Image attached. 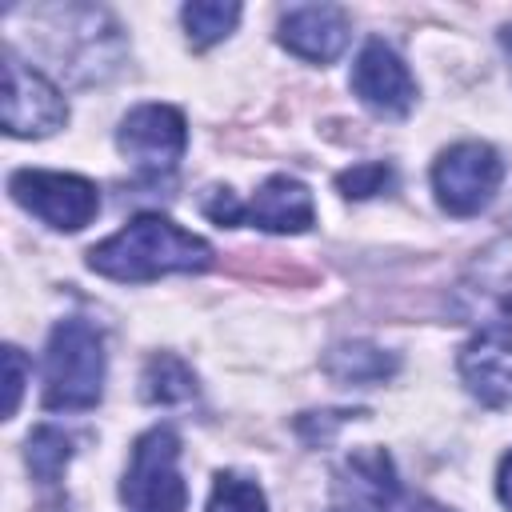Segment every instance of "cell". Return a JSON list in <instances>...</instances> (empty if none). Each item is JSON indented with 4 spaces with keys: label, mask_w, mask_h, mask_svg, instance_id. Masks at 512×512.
Instances as JSON below:
<instances>
[{
    "label": "cell",
    "mask_w": 512,
    "mask_h": 512,
    "mask_svg": "<svg viewBox=\"0 0 512 512\" xmlns=\"http://www.w3.org/2000/svg\"><path fill=\"white\" fill-rule=\"evenodd\" d=\"M88 268L120 284H144L168 272L212 268V244L160 212H140L120 232L88 248Z\"/></svg>",
    "instance_id": "obj_1"
},
{
    "label": "cell",
    "mask_w": 512,
    "mask_h": 512,
    "mask_svg": "<svg viewBox=\"0 0 512 512\" xmlns=\"http://www.w3.org/2000/svg\"><path fill=\"white\" fill-rule=\"evenodd\" d=\"M104 396V336L88 320H60L44 348V408L88 412Z\"/></svg>",
    "instance_id": "obj_2"
},
{
    "label": "cell",
    "mask_w": 512,
    "mask_h": 512,
    "mask_svg": "<svg viewBox=\"0 0 512 512\" xmlns=\"http://www.w3.org/2000/svg\"><path fill=\"white\" fill-rule=\"evenodd\" d=\"M180 460V436L172 424H156L136 436L128 472L120 480V500L132 512H184L188 484L176 468Z\"/></svg>",
    "instance_id": "obj_3"
},
{
    "label": "cell",
    "mask_w": 512,
    "mask_h": 512,
    "mask_svg": "<svg viewBox=\"0 0 512 512\" xmlns=\"http://www.w3.org/2000/svg\"><path fill=\"white\" fill-rule=\"evenodd\" d=\"M504 180V160L484 140H460L444 148L432 164V192L448 216H476L484 212Z\"/></svg>",
    "instance_id": "obj_4"
},
{
    "label": "cell",
    "mask_w": 512,
    "mask_h": 512,
    "mask_svg": "<svg viewBox=\"0 0 512 512\" xmlns=\"http://www.w3.org/2000/svg\"><path fill=\"white\" fill-rule=\"evenodd\" d=\"M8 192L20 208H28L56 232H80L100 212V188L76 172L20 168L8 176Z\"/></svg>",
    "instance_id": "obj_5"
},
{
    "label": "cell",
    "mask_w": 512,
    "mask_h": 512,
    "mask_svg": "<svg viewBox=\"0 0 512 512\" xmlns=\"http://www.w3.org/2000/svg\"><path fill=\"white\" fill-rule=\"evenodd\" d=\"M0 112H4V132L16 136V140L52 136L68 120V104H64L60 88L44 72L28 68L12 48H4V100H0Z\"/></svg>",
    "instance_id": "obj_6"
},
{
    "label": "cell",
    "mask_w": 512,
    "mask_h": 512,
    "mask_svg": "<svg viewBox=\"0 0 512 512\" xmlns=\"http://www.w3.org/2000/svg\"><path fill=\"white\" fill-rule=\"evenodd\" d=\"M116 148L144 176L176 172V164H180V156L188 148L184 112L172 108V104H140V108H132L116 128Z\"/></svg>",
    "instance_id": "obj_7"
},
{
    "label": "cell",
    "mask_w": 512,
    "mask_h": 512,
    "mask_svg": "<svg viewBox=\"0 0 512 512\" xmlns=\"http://www.w3.org/2000/svg\"><path fill=\"white\" fill-rule=\"evenodd\" d=\"M452 308L464 324L512 332V236L476 256V264L460 280Z\"/></svg>",
    "instance_id": "obj_8"
},
{
    "label": "cell",
    "mask_w": 512,
    "mask_h": 512,
    "mask_svg": "<svg viewBox=\"0 0 512 512\" xmlns=\"http://www.w3.org/2000/svg\"><path fill=\"white\" fill-rule=\"evenodd\" d=\"M352 92L360 96V104L376 116H408L416 104V80L408 72V64L384 44V40H368L352 64Z\"/></svg>",
    "instance_id": "obj_9"
},
{
    "label": "cell",
    "mask_w": 512,
    "mask_h": 512,
    "mask_svg": "<svg viewBox=\"0 0 512 512\" xmlns=\"http://www.w3.org/2000/svg\"><path fill=\"white\" fill-rule=\"evenodd\" d=\"M460 380L488 408H512V332L480 328L460 348Z\"/></svg>",
    "instance_id": "obj_10"
},
{
    "label": "cell",
    "mask_w": 512,
    "mask_h": 512,
    "mask_svg": "<svg viewBox=\"0 0 512 512\" xmlns=\"http://www.w3.org/2000/svg\"><path fill=\"white\" fill-rule=\"evenodd\" d=\"M344 472H348L344 488H352L376 512H452V508L436 504L432 496L404 488L400 476H396V464H392V456L384 448H360V452H352L348 464H344Z\"/></svg>",
    "instance_id": "obj_11"
},
{
    "label": "cell",
    "mask_w": 512,
    "mask_h": 512,
    "mask_svg": "<svg viewBox=\"0 0 512 512\" xmlns=\"http://www.w3.org/2000/svg\"><path fill=\"white\" fill-rule=\"evenodd\" d=\"M348 32V12L340 4H296L280 16L276 40L308 64H332L348 48Z\"/></svg>",
    "instance_id": "obj_12"
},
{
    "label": "cell",
    "mask_w": 512,
    "mask_h": 512,
    "mask_svg": "<svg viewBox=\"0 0 512 512\" xmlns=\"http://www.w3.org/2000/svg\"><path fill=\"white\" fill-rule=\"evenodd\" d=\"M244 220L260 232H276V236H296V232H308L316 224V204H312V192L308 184H300L296 176H268L252 204H244Z\"/></svg>",
    "instance_id": "obj_13"
},
{
    "label": "cell",
    "mask_w": 512,
    "mask_h": 512,
    "mask_svg": "<svg viewBox=\"0 0 512 512\" xmlns=\"http://www.w3.org/2000/svg\"><path fill=\"white\" fill-rule=\"evenodd\" d=\"M396 368L400 360L368 340H344L324 352V372L336 384H384L388 376H396Z\"/></svg>",
    "instance_id": "obj_14"
},
{
    "label": "cell",
    "mask_w": 512,
    "mask_h": 512,
    "mask_svg": "<svg viewBox=\"0 0 512 512\" xmlns=\"http://www.w3.org/2000/svg\"><path fill=\"white\" fill-rule=\"evenodd\" d=\"M196 392H200L196 372L180 356H172V352L148 356V364L140 372V396L148 404H188V400H196Z\"/></svg>",
    "instance_id": "obj_15"
},
{
    "label": "cell",
    "mask_w": 512,
    "mask_h": 512,
    "mask_svg": "<svg viewBox=\"0 0 512 512\" xmlns=\"http://www.w3.org/2000/svg\"><path fill=\"white\" fill-rule=\"evenodd\" d=\"M180 20H184V32H188V44L196 52H204L236 28L240 4L236 0H192V4L180 8Z\"/></svg>",
    "instance_id": "obj_16"
},
{
    "label": "cell",
    "mask_w": 512,
    "mask_h": 512,
    "mask_svg": "<svg viewBox=\"0 0 512 512\" xmlns=\"http://www.w3.org/2000/svg\"><path fill=\"white\" fill-rule=\"evenodd\" d=\"M24 460H28V472H32L40 484H56V480L64 476L68 460H72V436H64V432L52 428V424H40V428L28 436Z\"/></svg>",
    "instance_id": "obj_17"
},
{
    "label": "cell",
    "mask_w": 512,
    "mask_h": 512,
    "mask_svg": "<svg viewBox=\"0 0 512 512\" xmlns=\"http://www.w3.org/2000/svg\"><path fill=\"white\" fill-rule=\"evenodd\" d=\"M208 512H268V500L256 480H248L240 472H216Z\"/></svg>",
    "instance_id": "obj_18"
},
{
    "label": "cell",
    "mask_w": 512,
    "mask_h": 512,
    "mask_svg": "<svg viewBox=\"0 0 512 512\" xmlns=\"http://www.w3.org/2000/svg\"><path fill=\"white\" fill-rule=\"evenodd\" d=\"M336 188L348 200H368V196H380V192H392L396 188V168L388 160H364V164L344 168L336 176Z\"/></svg>",
    "instance_id": "obj_19"
},
{
    "label": "cell",
    "mask_w": 512,
    "mask_h": 512,
    "mask_svg": "<svg viewBox=\"0 0 512 512\" xmlns=\"http://www.w3.org/2000/svg\"><path fill=\"white\" fill-rule=\"evenodd\" d=\"M204 216L216 220L220 228H236V224L244 220V204L236 200L232 188H208V196H204Z\"/></svg>",
    "instance_id": "obj_20"
},
{
    "label": "cell",
    "mask_w": 512,
    "mask_h": 512,
    "mask_svg": "<svg viewBox=\"0 0 512 512\" xmlns=\"http://www.w3.org/2000/svg\"><path fill=\"white\" fill-rule=\"evenodd\" d=\"M4 368H8V404H4V420H12L16 416V408H20V392H24V376H28V364H24V356H20V348H4Z\"/></svg>",
    "instance_id": "obj_21"
},
{
    "label": "cell",
    "mask_w": 512,
    "mask_h": 512,
    "mask_svg": "<svg viewBox=\"0 0 512 512\" xmlns=\"http://www.w3.org/2000/svg\"><path fill=\"white\" fill-rule=\"evenodd\" d=\"M356 416H364V412H348V408H340V412H304L296 424H316V432H308L304 440L308 444H324L328 436H332V428H340V424H348V420H356Z\"/></svg>",
    "instance_id": "obj_22"
},
{
    "label": "cell",
    "mask_w": 512,
    "mask_h": 512,
    "mask_svg": "<svg viewBox=\"0 0 512 512\" xmlns=\"http://www.w3.org/2000/svg\"><path fill=\"white\" fill-rule=\"evenodd\" d=\"M496 496L504 508H512V452L500 460V472H496Z\"/></svg>",
    "instance_id": "obj_23"
},
{
    "label": "cell",
    "mask_w": 512,
    "mask_h": 512,
    "mask_svg": "<svg viewBox=\"0 0 512 512\" xmlns=\"http://www.w3.org/2000/svg\"><path fill=\"white\" fill-rule=\"evenodd\" d=\"M500 48H504L508 68H512V20H508V24H500Z\"/></svg>",
    "instance_id": "obj_24"
},
{
    "label": "cell",
    "mask_w": 512,
    "mask_h": 512,
    "mask_svg": "<svg viewBox=\"0 0 512 512\" xmlns=\"http://www.w3.org/2000/svg\"><path fill=\"white\" fill-rule=\"evenodd\" d=\"M332 512H364V508H360V504H352V508H348V504H336Z\"/></svg>",
    "instance_id": "obj_25"
}]
</instances>
